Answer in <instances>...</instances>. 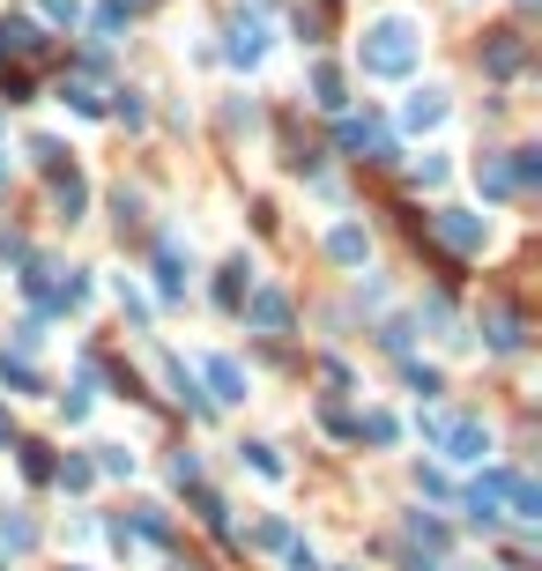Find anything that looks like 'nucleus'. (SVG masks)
Masks as SVG:
<instances>
[{"label":"nucleus","mask_w":542,"mask_h":571,"mask_svg":"<svg viewBox=\"0 0 542 571\" xmlns=\"http://www.w3.org/2000/svg\"><path fill=\"white\" fill-rule=\"evenodd\" d=\"M0 186H8V163H0Z\"/></svg>","instance_id":"obj_24"},{"label":"nucleus","mask_w":542,"mask_h":571,"mask_svg":"<svg viewBox=\"0 0 542 571\" xmlns=\"http://www.w3.org/2000/svg\"><path fill=\"white\" fill-rule=\"evenodd\" d=\"M246 460L260 468V475H283V460H275V446H246Z\"/></svg>","instance_id":"obj_20"},{"label":"nucleus","mask_w":542,"mask_h":571,"mask_svg":"<svg viewBox=\"0 0 542 571\" xmlns=\"http://www.w3.org/2000/svg\"><path fill=\"white\" fill-rule=\"evenodd\" d=\"M328 260L334 268H365V260H372V238H365L357 223H334L328 231Z\"/></svg>","instance_id":"obj_4"},{"label":"nucleus","mask_w":542,"mask_h":571,"mask_svg":"<svg viewBox=\"0 0 542 571\" xmlns=\"http://www.w3.org/2000/svg\"><path fill=\"white\" fill-rule=\"evenodd\" d=\"M483 334H491V349H505V357L528 342V326H520V312H513V305H491V312H483Z\"/></svg>","instance_id":"obj_8"},{"label":"nucleus","mask_w":542,"mask_h":571,"mask_svg":"<svg viewBox=\"0 0 542 571\" xmlns=\"http://www.w3.org/2000/svg\"><path fill=\"white\" fill-rule=\"evenodd\" d=\"M0 542L8 549H30V520H0Z\"/></svg>","instance_id":"obj_19"},{"label":"nucleus","mask_w":542,"mask_h":571,"mask_svg":"<svg viewBox=\"0 0 542 571\" xmlns=\"http://www.w3.org/2000/svg\"><path fill=\"white\" fill-rule=\"evenodd\" d=\"M476 186H483L491 201H505V194H520V186H513V163H505V157H483V163H476Z\"/></svg>","instance_id":"obj_12"},{"label":"nucleus","mask_w":542,"mask_h":571,"mask_svg":"<svg viewBox=\"0 0 542 571\" xmlns=\"http://www.w3.org/2000/svg\"><path fill=\"white\" fill-rule=\"evenodd\" d=\"M446 178V157H417V186H439Z\"/></svg>","instance_id":"obj_21"},{"label":"nucleus","mask_w":542,"mask_h":571,"mask_svg":"<svg viewBox=\"0 0 542 571\" xmlns=\"http://www.w3.org/2000/svg\"><path fill=\"white\" fill-rule=\"evenodd\" d=\"M45 15L52 23H75V0H45Z\"/></svg>","instance_id":"obj_23"},{"label":"nucleus","mask_w":542,"mask_h":571,"mask_svg":"<svg viewBox=\"0 0 542 571\" xmlns=\"http://www.w3.org/2000/svg\"><path fill=\"white\" fill-rule=\"evenodd\" d=\"M246 283H252V268H246V260H231V268H223V283H215V305H223V312H238V305H246Z\"/></svg>","instance_id":"obj_15"},{"label":"nucleus","mask_w":542,"mask_h":571,"mask_svg":"<svg viewBox=\"0 0 542 571\" xmlns=\"http://www.w3.org/2000/svg\"><path fill=\"white\" fill-rule=\"evenodd\" d=\"M223 52H231L238 67H252V60L268 52V23H260V15H238V23H231V45H223Z\"/></svg>","instance_id":"obj_6"},{"label":"nucleus","mask_w":542,"mask_h":571,"mask_svg":"<svg viewBox=\"0 0 542 571\" xmlns=\"http://www.w3.org/2000/svg\"><path fill=\"white\" fill-rule=\"evenodd\" d=\"M157 283H164V297H178V289H186V260H178V238L157 245Z\"/></svg>","instance_id":"obj_14"},{"label":"nucleus","mask_w":542,"mask_h":571,"mask_svg":"<svg viewBox=\"0 0 542 571\" xmlns=\"http://www.w3.org/2000/svg\"><path fill=\"white\" fill-rule=\"evenodd\" d=\"M483 67H491V75H520V67H528V38H520V30H491V45H483Z\"/></svg>","instance_id":"obj_3"},{"label":"nucleus","mask_w":542,"mask_h":571,"mask_svg":"<svg viewBox=\"0 0 542 571\" xmlns=\"http://www.w3.org/2000/svg\"><path fill=\"white\" fill-rule=\"evenodd\" d=\"M439 120H446V89H417V97L402 104V126H409V134H431Z\"/></svg>","instance_id":"obj_7"},{"label":"nucleus","mask_w":542,"mask_h":571,"mask_svg":"<svg viewBox=\"0 0 542 571\" xmlns=\"http://www.w3.org/2000/svg\"><path fill=\"white\" fill-rule=\"evenodd\" d=\"M238 312H246L252 326H268V334H275V326H291V297H283V289H260L252 305H238Z\"/></svg>","instance_id":"obj_10"},{"label":"nucleus","mask_w":542,"mask_h":571,"mask_svg":"<svg viewBox=\"0 0 542 571\" xmlns=\"http://www.w3.org/2000/svg\"><path fill=\"white\" fill-rule=\"evenodd\" d=\"M357 67H365V75H409V67H417V23H409V15H379L372 30H365V38H357Z\"/></svg>","instance_id":"obj_1"},{"label":"nucleus","mask_w":542,"mask_h":571,"mask_svg":"<svg viewBox=\"0 0 542 571\" xmlns=\"http://www.w3.org/2000/svg\"><path fill=\"white\" fill-rule=\"evenodd\" d=\"M431 231L454 245V252H483V245H491V223H483V215H468V208H439V215H431Z\"/></svg>","instance_id":"obj_2"},{"label":"nucleus","mask_w":542,"mask_h":571,"mask_svg":"<svg viewBox=\"0 0 542 571\" xmlns=\"http://www.w3.org/2000/svg\"><path fill=\"white\" fill-rule=\"evenodd\" d=\"M342 89H349V82H342V67H312V104H320V112H342V104H349Z\"/></svg>","instance_id":"obj_13"},{"label":"nucleus","mask_w":542,"mask_h":571,"mask_svg":"<svg viewBox=\"0 0 542 571\" xmlns=\"http://www.w3.org/2000/svg\"><path fill=\"white\" fill-rule=\"evenodd\" d=\"M209 386H215V401H246V371H238V357H209Z\"/></svg>","instance_id":"obj_11"},{"label":"nucleus","mask_w":542,"mask_h":571,"mask_svg":"<svg viewBox=\"0 0 542 571\" xmlns=\"http://www.w3.org/2000/svg\"><path fill=\"white\" fill-rule=\"evenodd\" d=\"M60 97H67L75 112H97V89H89V82H60Z\"/></svg>","instance_id":"obj_17"},{"label":"nucleus","mask_w":542,"mask_h":571,"mask_svg":"<svg viewBox=\"0 0 542 571\" xmlns=\"http://www.w3.org/2000/svg\"><path fill=\"white\" fill-rule=\"evenodd\" d=\"M89 475H97L89 460H67V468H60V489H89Z\"/></svg>","instance_id":"obj_18"},{"label":"nucleus","mask_w":542,"mask_h":571,"mask_svg":"<svg viewBox=\"0 0 542 571\" xmlns=\"http://www.w3.org/2000/svg\"><path fill=\"white\" fill-rule=\"evenodd\" d=\"M409 534H417V542H431V549L446 542V527H439V520H423V512H417V520H409Z\"/></svg>","instance_id":"obj_22"},{"label":"nucleus","mask_w":542,"mask_h":571,"mask_svg":"<svg viewBox=\"0 0 542 571\" xmlns=\"http://www.w3.org/2000/svg\"><path fill=\"white\" fill-rule=\"evenodd\" d=\"M52 208H60L67 223L89 208V186H83V171H75V163H67V171H52Z\"/></svg>","instance_id":"obj_9"},{"label":"nucleus","mask_w":542,"mask_h":571,"mask_svg":"<svg viewBox=\"0 0 542 571\" xmlns=\"http://www.w3.org/2000/svg\"><path fill=\"white\" fill-rule=\"evenodd\" d=\"M439 446L454 452V460H476V452L491 446V431H483V423H476V415H454V423H446V431H439Z\"/></svg>","instance_id":"obj_5"},{"label":"nucleus","mask_w":542,"mask_h":571,"mask_svg":"<svg viewBox=\"0 0 542 571\" xmlns=\"http://www.w3.org/2000/svg\"><path fill=\"white\" fill-rule=\"evenodd\" d=\"M38 23H0V60H8V52H38Z\"/></svg>","instance_id":"obj_16"}]
</instances>
